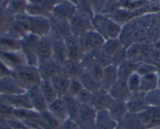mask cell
<instances>
[{
    "instance_id": "6da1fadb",
    "label": "cell",
    "mask_w": 160,
    "mask_h": 129,
    "mask_svg": "<svg viewBox=\"0 0 160 129\" xmlns=\"http://www.w3.org/2000/svg\"><path fill=\"white\" fill-rule=\"evenodd\" d=\"M12 76L26 92L32 86L39 84L42 81L38 67L28 64L15 68L12 72Z\"/></svg>"
},
{
    "instance_id": "7a4b0ae2",
    "label": "cell",
    "mask_w": 160,
    "mask_h": 129,
    "mask_svg": "<svg viewBox=\"0 0 160 129\" xmlns=\"http://www.w3.org/2000/svg\"><path fill=\"white\" fill-rule=\"evenodd\" d=\"M78 41L82 53H86L101 50L105 39L94 30H90L80 36Z\"/></svg>"
},
{
    "instance_id": "3957f363",
    "label": "cell",
    "mask_w": 160,
    "mask_h": 129,
    "mask_svg": "<svg viewBox=\"0 0 160 129\" xmlns=\"http://www.w3.org/2000/svg\"><path fill=\"white\" fill-rule=\"evenodd\" d=\"M28 23L29 33L39 38L50 35L51 31L50 17L45 16H28Z\"/></svg>"
},
{
    "instance_id": "277c9868",
    "label": "cell",
    "mask_w": 160,
    "mask_h": 129,
    "mask_svg": "<svg viewBox=\"0 0 160 129\" xmlns=\"http://www.w3.org/2000/svg\"><path fill=\"white\" fill-rule=\"evenodd\" d=\"M97 110L90 105H81L75 122L80 129H95Z\"/></svg>"
},
{
    "instance_id": "5b68a950",
    "label": "cell",
    "mask_w": 160,
    "mask_h": 129,
    "mask_svg": "<svg viewBox=\"0 0 160 129\" xmlns=\"http://www.w3.org/2000/svg\"><path fill=\"white\" fill-rule=\"evenodd\" d=\"M76 13L75 3L71 1H61L57 2L51 10V17L58 20L69 21Z\"/></svg>"
},
{
    "instance_id": "8992f818",
    "label": "cell",
    "mask_w": 160,
    "mask_h": 129,
    "mask_svg": "<svg viewBox=\"0 0 160 129\" xmlns=\"http://www.w3.org/2000/svg\"><path fill=\"white\" fill-rule=\"evenodd\" d=\"M146 129L160 125V109L148 106L140 113H136Z\"/></svg>"
},
{
    "instance_id": "52a82bcc",
    "label": "cell",
    "mask_w": 160,
    "mask_h": 129,
    "mask_svg": "<svg viewBox=\"0 0 160 129\" xmlns=\"http://www.w3.org/2000/svg\"><path fill=\"white\" fill-rule=\"evenodd\" d=\"M0 103L7 104L13 109H33L27 93L17 95H0Z\"/></svg>"
},
{
    "instance_id": "ba28073f",
    "label": "cell",
    "mask_w": 160,
    "mask_h": 129,
    "mask_svg": "<svg viewBox=\"0 0 160 129\" xmlns=\"http://www.w3.org/2000/svg\"><path fill=\"white\" fill-rule=\"evenodd\" d=\"M35 54L38 66L52 59V41L49 35L39 38L35 49Z\"/></svg>"
},
{
    "instance_id": "9c48e42d",
    "label": "cell",
    "mask_w": 160,
    "mask_h": 129,
    "mask_svg": "<svg viewBox=\"0 0 160 129\" xmlns=\"http://www.w3.org/2000/svg\"><path fill=\"white\" fill-rule=\"evenodd\" d=\"M26 93H27L33 110H35V111L39 113L47 110L48 104H47V101H46L45 98H44L43 95L41 92L39 84L31 87L30 88L27 90Z\"/></svg>"
},
{
    "instance_id": "30bf717a",
    "label": "cell",
    "mask_w": 160,
    "mask_h": 129,
    "mask_svg": "<svg viewBox=\"0 0 160 129\" xmlns=\"http://www.w3.org/2000/svg\"><path fill=\"white\" fill-rule=\"evenodd\" d=\"M68 22L71 34L77 38H79L80 36H82L89 31L93 30L91 21L85 19L77 13L74 14V16L69 20Z\"/></svg>"
},
{
    "instance_id": "8fae6325",
    "label": "cell",
    "mask_w": 160,
    "mask_h": 129,
    "mask_svg": "<svg viewBox=\"0 0 160 129\" xmlns=\"http://www.w3.org/2000/svg\"><path fill=\"white\" fill-rule=\"evenodd\" d=\"M0 59L12 70L17 67L27 65V61L21 51H4L0 50Z\"/></svg>"
},
{
    "instance_id": "7c38bea8",
    "label": "cell",
    "mask_w": 160,
    "mask_h": 129,
    "mask_svg": "<svg viewBox=\"0 0 160 129\" xmlns=\"http://www.w3.org/2000/svg\"><path fill=\"white\" fill-rule=\"evenodd\" d=\"M49 36L52 41V60L60 64H62L67 60V52H66L64 38L50 34Z\"/></svg>"
},
{
    "instance_id": "4fadbf2b",
    "label": "cell",
    "mask_w": 160,
    "mask_h": 129,
    "mask_svg": "<svg viewBox=\"0 0 160 129\" xmlns=\"http://www.w3.org/2000/svg\"><path fill=\"white\" fill-rule=\"evenodd\" d=\"M112 101H113V99L111 96L109 92L101 88L92 93L90 106L93 107L97 111L105 110L108 109Z\"/></svg>"
},
{
    "instance_id": "5bb4252c",
    "label": "cell",
    "mask_w": 160,
    "mask_h": 129,
    "mask_svg": "<svg viewBox=\"0 0 160 129\" xmlns=\"http://www.w3.org/2000/svg\"><path fill=\"white\" fill-rule=\"evenodd\" d=\"M25 93V90L18 84L12 74L0 78V95H17Z\"/></svg>"
},
{
    "instance_id": "9a60e30c",
    "label": "cell",
    "mask_w": 160,
    "mask_h": 129,
    "mask_svg": "<svg viewBox=\"0 0 160 129\" xmlns=\"http://www.w3.org/2000/svg\"><path fill=\"white\" fill-rule=\"evenodd\" d=\"M64 43H65L68 60L79 61L83 55V53L80 47L78 38L71 35L64 38Z\"/></svg>"
},
{
    "instance_id": "2e32d148",
    "label": "cell",
    "mask_w": 160,
    "mask_h": 129,
    "mask_svg": "<svg viewBox=\"0 0 160 129\" xmlns=\"http://www.w3.org/2000/svg\"><path fill=\"white\" fill-rule=\"evenodd\" d=\"M108 92L113 99L124 102H127L132 95L127 86V81L121 79H118Z\"/></svg>"
},
{
    "instance_id": "e0dca14e",
    "label": "cell",
    "mask_w": 160,
    "mask_h": 129,
    "mask_svg": "<svg viewBox=\"0 0 160 129\" xmlns=\"http://www.w3.org/2000/svg\"><path fill=\"white\" fill-rule=\"evenodd\" d=\"M38 70L41 79L50 81L53 76L61 72V64L51 59L44 64L38 65Z\"/></svg>"
},
{
    "instance_id": "ac0fdd59",
    "label": "cell",
    "mask_w": 160,
    "mask_h": 129,
    "mask_svg": "<svg viewBox=\"0 0 160 129\" xmlns=\"http://www.w3.org/2000/svg\"><path fill=\"white\" fill-rule=\"evenodd\" d=\"M144 94L145 93L142 92H138L131 95L127 102L129 113H138L148 107L145 101Z\"/></svg>"
},
{
    "instance_id": "d6986e66",
    "label": "cell",
    "mask_w": 160,
    "mask_h": 129,
    "mask_svg": "<svg viewBox=\"0 0 160 129\" xmlns=\"http://www.w3.org/2000/svg\"><path fill=\"white\" fill-rule=\"evenodd\" d=\"M107 110L108 111L109 114L112 117V119L116 121L118 124L129 113L127 102L115 100V99H113L110 107H108Z\"/></svg>"
},
{
    "instance_id": "ffe728a7",
    "label": "cell",
    "mask_w": 160,
    "mask_h": 129,
    "mask_svg": "<svg viewBox=\"0 0 160 129\" xmlns=\"http://www.w3.org/2000/svg\"><path fill=\"white\" fill-rule=\"evenodd\" d=\"M69 80L70 78L66 76L62 72L58 73L50 80L52 86L56 91L59 98L63 97L67 94L68 89Z\"/></svg>"
},
{
    "instance_id": "44dd1931",
    "label": "cell",
    "mask_w": 160,
    "mask_h": 129,
    "mask_svg": "<svg viewBox=\"0 0 160 129\" xmlns=\"http://www.w3.org/2000/svg\"><path fill=\"white\" fill-rule=\"evenodd\" d=\"M47 110L50 112L61 124L69 119L65 104L62 98H58L56 100L49 104Z\"/></svg>"
},
{
    "instance_id": "7402d4cb",
    "label": "cell",
    "mask_w": 160,
    "mask_h": 129,
    "mask_svg": "<svg viewBox=\"0 0 160 129\" xmlns=\"http://www.w3.org/2000/svg\"><path fill=\"white\" fill-rule=\"evenodd\" d=\"M61 72L69 78H79L85 72L79 61L67 60L61 64Z\"/></svg>"
},
{
    "instance_id": "603a6c76",
    "label": "cell",
    "mask_w": 160,
    "mask_h": 129,
    "mask_svg": "<svg viewBox=\"0 0 160 129\" xmlns=\"http://www.w3.org/2000/svg\"><path fill=\"white\" fill-rule=\"evenodd\" d=\"M51 23V31L50 34L56 36L65 38L66 37L71 35L70 26L67 20H58L50 17Z\"/></svg>"
},
{
    "instance_id": "cb8c5ba5",
    "label": "cell",
    "mask_w": 160,
    "mask_h": 129,
    "mask_svg": "<svg viewBox=\"0 0 160 129\" xmlns=\"http://www.w3.org/2000/svg\"><path fill=\"white\" fill-rule=\"evenodd\" d=\"M118 69L116 67L111 64L104 67L102 79L101 81V88L108 91L113 84L118 81Z\"/></svg>"
},
{
    "instance_id": "d4e9b609",
    "label": "cell",
    "mask_w": 160,
    "mask_h": 129,
    "mask_svg": "<svg viewBox=\"0 0 160 129\" xmlns=\"http://www.w3.org/2000/svg\"><path fill=\"white\" fill-rule=\"evenodd\" d=\"M117 126L118 123L112 119L107 110L97 111L95 129H115Z\"/></svg>"
},
{
    "instance_id": "484cf974",
    "label": "cell",
    "mask_w": 160,
    "mask_h": 129,
    "mask_svg": "<svg viewBox=\"0 0 160 129\" xmlns=\"http://www.w3.org/2000/svg\"><path fill=\"white\" fill-rule=\"evenodd\" d=\"M64 100V104H65L66 110H67L68 118L72 121H75L77 117H78V113H79L81 104L77 101L75 98L69 96L65 95L64 96L61 97Z\"/></svg>"
},
{
    "instance_id": "4316f807",
    "label": "cell",
    "mask_w": 160,
    "mask_h": 129,
    "mask_svg": "<svg viewBox=\"0 0 160 129\" xmlns=\"http://www.w3.org/2000/svg\"><path fill=\"white\" fill-rule=\"evenodd\" d=\"M118 124L122 129H146L136 113H128Z\"/></svg>"
},
{
    "instance_id": "83f0119b",
    "label": "cell",
    "mask_w": 160,
    "mask_h": 129,
    "mask_svg": "<svg viewBox=\"0 0 160 129\" xmlns=\"http://www.w3.org/2000/svg\"><path fill=\"white\" fill-rule=\"evenodd\" d=\"M79 80L82 83L83 88L88 90L90 93H93L101 88V82L87 71H85L80 76Z\"/></svg>"
},
{
    "instance_id": "f1b7e54d",
    "label": "cell",
    "mask_w": 160,
    "mask_h": 129,
    "mask_svg": "<svg viewBox=\"0 0 160 129\" xmlns=\"http://www.w3.org/2000/svg\"><path fill=\"white\" fill-rule=\"evenodd\" d=\"M76 13L85 19L91 21L95 16L90 0H77L75 2Z\"/></svg>"
},
{
    "instance_id": "f546056e",
    "label": "cell",
    "mask_w": 160,
    "mask_h": 129,
    "mask_svg": "<svg viewBox=\"0 0 160 129\" xmlns=\"http://www.w3.org/2000/svg\"><path fill=\"white\" fill-rule=\"evenodd\" d=\"M157 78L158 72L141 76L140 91L146 93L157 88Z\"/></svg>"
},
{
    "instance_id": "4dcf8cb0",
    "label": "cell",
    "mask_w": 160,
    "mask_h": 129,
    "mask_svg": "<svg viewBox=\"0 0 160 129\" xmlns=\"http://www.w3.org/2000/svg\"><path fill=\"white\" fill-rule=\"evenodd\" d=\"M108 21V17L99 13L96 14L91 21V25L93 30L102 35L106 40V28H107V23Z\"/></svg>"
},
{
    "instance_id": "1f68e13d",
    "label": "cell",
    "mask_w": 160,
    "mask_h": 129,
    "mask_svg": "<svg viewBox=\"0 0 160 129\" xmlns=\"http://www.w3.org/2000/svg\"><path fill=\"white\" fill-rule=\"evenodd\" d=\"M137 65H138V63L133 62V61H130L127 60V61L122 63L121 65L118 66L117 67V69H118V79L127 81V78L132 74L136 72Z\"/></svg>"
},
{
    "instance_id": "d6a6232c",
    "label": "cell",
    "mask_w": 160,
    "mask_h": 129,
    "mask_svg": "<svg viewBox=\"0 0 160 129\" xmlns=\"http://www.w3.org/2000/svg\"><path fill=\"white\" fill-rule=\"evenodd\" d=\"M39 88L48 105L59 98L50 81L42 80L39 84Z\"/></svg>"
},
{
    "instance_id": "836d02e7",
    "label": "cell",
    "mask_w": 160,
    "mask_h": 129,
    "mask_svg": "<svg viewBox=\"0 0 160 129\" xmlns=\"http://www.w3.org/2000/svg\"><path fill=\"white\" fill-rule=\"evenodd\" d=\"M122 25L117 24L111 18L108 17L106 28V39H116L119 38L120 35L122 33Z\"/></svg>"
},
{
    "instance_id": "e575fe53",
    "label": "cell",
    "mask_w": 160,
    "mask_h": 129,
    "mask_svg": "<svg viewBox=\"0 0 160 129\" xmlns=\"http://www.w3.org/2000/svg\"><path fill=\"white\" fill-rule=\"evenodd\" d=\"M121 46H122V43L120 41L119 38L116 39H106L101 47V50L107 56L112 57L115 52L118 50Z\"/></svg>"
},
{
    "instance_id": "d590c367",
    "label": "cell",
    "mask_w": 160,
    "mask_h": 129,
    "mask_svg": "<svg viewBox=\"0 0 160 129\" xmlns=\"http://www.w3.org/2000/svg\"><path fill=\"white\" fill-rule=\"evenodd\" d=\"M130 11L128 8H123V7H118L112 14L109 17V18L116 22L118 24H125L128 20H130Z\"/></svg>"
},
{
    "instance_id": "8d00e7d4",
    "label": "cell",
    "mask_w": 160,
    "mask_h": 129,
    "mask_svg": "<svg viewBox=\"0 0 160 129\" xmlns=\"http://www.w3.org/2000/svg\"><path fill=\"white\" fill-rule=\"evenodd\" d=\"M12 116L21 121H24L40 117V113L33 109H13Z\"/></svg>"
},
{
    "instance_id": "74e56055",
    "label": "cell",
    "mask_w": 160,
    "mask_h": 129,
    "mask_svg": "<svg viewBox=\"0 0 160 129\" xmlns=\"http://www.w3.org/2000/svg\"><path fill=\"white\" fill-rule=\"evenodd\" d=\"M40 119L43 121L48 129H58L61 125V123L48 110L40 113Z\"/></svg>"
},
{
    "instance_id": "f35d334b",
    "label": "cell",
    "mask_w": 160,
    "mask_h": 129,
    "mask_svg": "<svg viewBox=\"0 0 160 129\" xmlns=\"http://www.w3.org/2000/svg\"><path fill=\"white\" fill-rule=\"evenodd\" d=\"M147 104L151 107L160 109V88H155L144 94Z\"/></svg>"
},
{
    "instance_id": "ab89813d",
    "label": "cell",
    "mask_w": 160,
    "mask_h": 129,
    "mask_svg": "<svg viewBox=\"0 0 160 129\" xmlns=\"http://www.w3.org/2000/svg\"><path fill=\"white\" fill-rule=\"evenodd\" d=\"M127 60L135 63H140L142 61L141 52H140L139 43H133L127 48Z\"/></svg>"
},
{
    "instance_id": "60d3db41",
    "label": "cell",
    "mask_w": 160,
    "mask_h": 129,
    "mask_svg": "<svg viewBox=\"0 0 160 129\" xmlns=\"http://www.w3.org/2000/svg\"><path fill=\"white\" fill-rule=\"evenodd\" d=\"M136 72L140 76H143V75L149 74L156 73L158 72V67L151 63L142 61V62L138 63Z\"/></svg>"
},
{
    "instance_id": "b9f144b4",
    "label": "cell",
    "mask_w": 160,
    "mask_h": 129,
    "mask_svg": "<svg viewBox=\"0 0 160 129\" xmlns=\"http://www.w3.org/2000/svg\"><path fill=\"white\" fill-rule=\"evenodd\" d=\"M96 51L89 52L83 53L82 58L80 59L79 63L85 71H88L92 66L96 63Z\"/></svg>"
},
{
    "instance_id": "7bdbcfd3",
    "label": "cell",
    "mask_w": 160,
    "mask_h": 129,
    "mask_svg": "<svg viewBox=\"0 0 160 129\" xmlns=\"http://www.w3.org/2000/svg\"><path fill=\"white\" fill-rule=\"evenodd\" d=\"M127 60V48L125 46H121L115 54L112 56V65L118 67L121 65L122 63Z\"/></svg>"
},
{
    "instance_id": "ee69618b",
    "label": "cell",
    "mask_w": 160,
    "mask_h": 129,
    "mask_svg": "<svg viewBox=\"0 0 160 129\" xmlns=\"http://www.w3.org/2000/svg\"><path fill=\"white\" fill-rule=\"evenodd\" d=\"M127 86L131 93H136L140 91V85H141V76L137 72L132 74L127 81Z\"/></svg>"
},
{
    "instance_id": "f6af8a7d",
    "label": "cell",
    "mask_w": 160,
    "mask_h": 129,
    "mask_svg": "<svg viewBox=\"0 0 160 129\" xmlns=\"http://www.w3.org/2000/svg\"><path fill=\"white\" fill-rule=\"evenodd\" d=\"M83 88L82 84L80 81L79 78H70L69 80L68 89V96L75 98V96L80 93V91Z\"/></svg>"
},
{
    "instance_id": "bcb514c9",
    "label": "cell",
    "mask_w": 160,
    "mask_h": 129,
    "mask_svg": "<svg viewBox=\"0 0 160 129\" xmlns=\"http://www.w3.org/2000/svg\"><path fill=\"white\" fill-rule=\"evenodd\" d=\"M26 6L27 3L25 0H12L9 3L8 10L12 13H15L17 15L21 14L25 12Z\"/></svg>"
},
{
    "instance_id": "7dc6e473",
    "label": "cell",
    "mask_w": 160,
    "mask_h": 129,
    "mask_svg": "<svg viewBox=\"0 0 160 129\" xmlns=\"http://www.w3.org/2000/svg\"><path fill=\"white\" fill-rule=\"evenodd\" d=\"M92 98V93H90L88 90L82 88L80 93L75 96V99H77L78 103L81 105H90Z\"/></svg>"
},
{
    "instance_id": "c3c4849f",
    "label": "cell",
    "mask_w": 160,
    "mask_h": 129,
    "mask_svg": "<svg viewBox=\"0 0 160 129\" xmlns=\"http://www.w3.org/2000/svg\"><path fill=\"white\" fill-rule=\"evenodd\" d=\"M96 62L101 65L102 67H106L112 64V57L107 56L105 53H103L101 50L96 51Z\"/></svg>"
},
{
    "instance_id": "681fc988",
    "label": "cell",
    "mask_w": 160,
    "mask_h": 129,
    "mask_svg": "<svg viewBox=\"0 0 160 129\" xmlns=\"http://www.w3.org/2000/svg\"><path fill=\"white\" fill-rule=\"evenodd\" d=\"M104 67H102V66L100 65L99 64H98L96 62L87 72L90 73L93 78H96L98 81H99L101 82L103 77V73H104Z\"/></svg>"
},
{
    "instance_id": "f907efd6",
    "label": "cell",
    "mask_w": 160,
    "mask_h": 129,
    "mask_svg": "<svg viewBox=\"0 0 160 129\" xmlns=\"http://www.w3.org/2000/svg\"><path fill=\"white\" fill-rule=\"evenodd\" d=\"M91 7L93 8L94 14H99L102 13L104 7L107 5L108 0H90Z\"/></svg>"
},
{
    "instance_id": "816d5d0a",
    "label": "cell",
    "mask_w": 160,
    "mask_h": 129,
    "mask_svg": "<svg viewBox=\"0 0 160 129\" xmlns=\"http://www.w3.org/2000/svg\"><path fill=\"white\" fill-rule=\"evenodd\" d=\"M12 72H13V70L10 67H7L5 64V63L0 59V78L11 75Z\"/></svg>"
},
{
    "instance_id": "f5cc1de1",
    "label": "cell",
    "mask_w": 160,
    "mask_h": 129,
    "mask_svg": "<svg viewBox=\"0 0 160 129\" xmlns=\"http://www.w3.org/2000/svg\"><path fill=\"white\" fill-rule=\"evenodd\" d=\"M60 129H80L76 124L75 121H72L70 119H68L67 121L63 122L61 124Z\"/></svg>"
},
{
    "instance_id": "db71d44e",
    "label": "cell",
    "mask_w": 160,
    "mask_h": 129,
    "mask_svg": "<svg viewBox=\"0 0 160 129\" xmlns=\"http://www.w3.org/2000/svg\"><path fill=\"white\" fill-rule=\"evenodd\" d=\"M154 49L157 50H159L160 51V39L158 40L157 41H155V44H154Z\"/></svg>"
},
{
    "instance_id": "11a10c76",
    "label": "cell",
    "mask_w": 160,
    "mask_h": 129,
    "mask_svg": "<svg viewBox=\"0 0 160 129\" xmlns=\"http://www.w3.org/2000/svg\"><path fill=\"white\" fill-rule=\"evenodd\" d=\"M3 20H4L3 11H2V10L0 9V25L2 24V22H3Z\"/></svg>"
},
{
    "instance_id": "9f6ffc18",
    "label": "cell",
    "mask_w": 160,
    "mask_h": 129,
    "mask_svg": "<svg viewBox=\"0 0 160 129\" xmlns=\"http://www.w3.org/2000/svg\"><path fill=\"white\" fill-rule=\"evenodd\" d=\"M157 88H160V72L158 71V78H157Z\"/></svg>"
},
{
    "instance_id": "6f0895ef",
    "label": "cell",
    "mask_w": 160,
    "mask_h": 129,
    "mask_svg": "<svg viewBox=\"0 0 160 129\" xmlns=\"http://www.w3.org/2000/svg\"><path fill=\"white\" fill-rule=\"evenodd\" d=\"M119 0H108L107 3H115V2H118Z\"/></svg>"
},
{
    "instance_id": "680465c9",
    "label": "cell",
    "mask_w": 160,
    "mask_h": 129,
    "mask_svg": "<svg viewBox=\"0 0 160 129\" xmlns=\"http://www.w3.org/2000/svg\"><path fill=\"white\" fill-rule=\"evenodd\" d=\"M152 3L157 4V5H160V0H151Z\"/></svg>"
},
{
    "instance_id": "91938a15",
    "label": "cell",
    "mask_w": 160,
    "mask_h": 129,
    "mask_svg": "<svg viewBox=\"0 0 160 129\" xmlns=\"http://www.w3.org/2000/svg\"><path fill=\"white\" fill-rule=\"evenodd\" d=\"M61 1H71V2H76V0H61Z\"/></svg>"
},
{
    "instance_id": "94428289",
    "label": "cell",
    "mask_w": 160,
    "mask_h": 129,
    "mask_svg": "<svg viewBox=\"0 0 160 129\" xmlns=\"http://www.w3.org/2000/svg\"><path fill=\"white\" fill-rule=\"evenodd\" d=\"M150 129H160V125L157 126V127H152V128H150Z\"/></svg>"
},
{
    "instance_id": "6125c7cd",
    "label": "cell",
    "mask_w": 160,
    "mask_h": 129,
    "mask_svg": "<svg viewBox=\"0 0 160 129\" xmlns=\"http://www.w3.org/2000/svg\"><path fill=\"white\" fill-rule=\"evenodd\" d=\"M115 129H122V128L121 127H120V126H118H118H117V127H115Z\"/></svg>"
},
{
    "instance_id": "be15d7a7",
    "label": "cell",
    "mask_w": 160,
    "mask_h": 129,
    "mask_svg": "<svg viewBox=\"0 0 160 129\" xmlns=\"http://www.w3.org/2000/svg\"><path fill=\"white\" fill-rule=\"evenodd\" d=\"M158 35H159V36H160V29H159V30L158 31Z\"/></svg>"
},
{
    "instance_id": "e7e4bbea",
    "label": "cell",
    "mask_w": 160,
    "mask_h": 129,
    "mask_svg": "<svg viewBox=\"0 0 160 129\" xmlns=\"http://www.w3.org/2000/svg\"><path fill=\"white\" fill-rule=\"evenodd\" d=\"M76 1H77V0H76Z\"/></svg>"
}]
</instances>
